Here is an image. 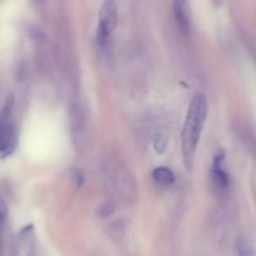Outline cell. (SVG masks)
<instances>
[{"instance_id": "cell-1", "label": "cell", "mask_w": 256, "mask_h": 256, "mask_svg": "<svg viewBox=\"0 0 256 256\" xmlns=\"http://www.w3.org/2000/svg\"><path fill=\"white\" fill-rule=\"evenodd\" d=\"M208 100L202 93H198L192 98L188 106L186 120L182 128V158L186 168H191L194 164L198 142L202 134L204 124L208 117Z\"/></svg>"}, {"instance_id": "cell-2", "label": "cell", "mask_w": 256, "mask_h": 256, "mask_svg": "<svg viewBox=\"0 0 256 256\" xmlns=\"http://www.w3.org/2000/svg\"><path fill=\"white\" fill-rule=\"evenodd\" d=\"M14 98L9 97L0 113V157L6 158L10 156L18 144V132L12 118Z\"/></svg>"}, {"instance_id": "cell-3", "label": "cell", "mask_w": 256, "mask_h": 256, "mask_svg": "<svg viewBox=\"0 0 256 256\" xmlns=\"http://www.w3.org/2000/svg\"><path fill=\"white\" fill-rule=\"evenodd\" d=\"M118 10L114 0H104L100 10V20H98L97 42L100 46H104L110 40V36L117 28Z\"/></svg>"}, {"instance_id": "cell-4", "label": "cell", "mask_w": 256, "mask_h": 256, "mask_svg": "<svg viewBox=\"0 0 256 256\" xmlns=\"http://www.w3.org/2000/svg\"><path fill=\"white\" fill-rule=\"evenodd\" d=\"M211 181L216 188L225 190L230 184V177L225 170V151L218 150L215 154L211 164Z\"/></svg>"}, {"instance_id": "cell-5", "label": "cell", "mask_w": 256, "mask_h": 256, "mask_svg": "<svg viewBox=\"0 0 256 256\" xmlns=\"http://www.w3.org/2000/svg\"><path fill=\"white\" fill-rule=\"evenodd\" d=\"M174 12L177 24L184 33L190 32V14L187 0H174Z\"/></svg>"}, {"instance_id": "cell-6", "label": "cell", "mask_w": 256, "mask_h": 256, "mask_svg": "<svg viewBox=\"0 0 256 256\" xmlns=\"http://www.w3.org/2000/svg\"><path fill=\"white\" fill-rule=\"evenodd\" d=\"M152 178H154V181L156 182L157 184H160V186L167 187L171 186L174 182V174L168 167L160 166L154 170V172H152Z\"/></svg>"}, {"instance_id": "cell-7", "label": "cell", "mask_w": 256, "mask_h": 256, "mask_svg": "<svg viewBox=\"0 0 256 256\" xmlns=\"http://www.w3.org/2000/svg\"><path fill=\"white\" fill-rule=\"evenodd\" d=\"M167 146H168V137H167V134H162V132L156 134V136L154 138V152L158 154H162L167 150Z\"/></svg>"}, {"instance_id": "cell-8", "label": "cell", "mask_w": 256, "mask_h": 256, "mask_svg": "<svg viewBox=\"0 0 256 256\" xmlns=\"http://www.w3.org/2000/svg\"><path fill=\"white\" fill-rule=\"evenodd\" d=\"M238 256H254V248L246 238H241L238 244Z\"/></svg>"}, {"instance_id": "cell-9", "label": "cell", "mask_w": 256, "mask_h": 256, "mask_svg": "<svg viewBox=\"0 0 256 256\" xmlns=\"http://www.w3.org/2000/svg\"><path fill=\"white\" fill-rule=\"evenodd\" d=\"M6 218H8V206H6L4 198L0 196V222L6 221Z\"/></svg>"}, {"instance_id": "cell-10", "label": "cell", "mask_w": 256, "mask_h": 256, "mask_svg": "<svg viewBox=\"0 0 256 256\" xmlns=\"http://www.w3.org/2000/svg\"><path fill=\"white\" fill-rule=\"evenodd\" d=\"M76 181H77V186L80 187L83 184H84V174L82 172H78L77 176H76Z\"/></svg>"}]
</instances>
